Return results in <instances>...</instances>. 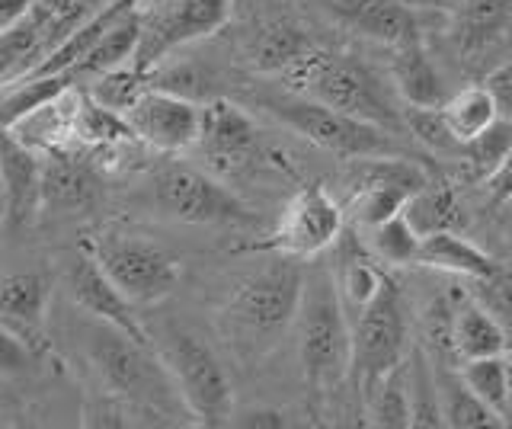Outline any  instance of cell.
Masks as SVG:
<instances>
[{"instance_id":"obj_5","label":"cell","mask_w":512,"mask_h":429,"mask_svg":"<svg viewBox=\"0 0 512 429\" xmlns=\"http://www.w3.org/2000/svg\"><path fill=\"white\" fill-rule=\"evenodd\" d=\"M266 109L285 129H292L320 151L343 157V161H365V157L394 154V135L388 129H381L375 122H365L359 116H349L343 109L327 106L320 100L301 97V93L272 100L266 103Z\"/></svg>"},{"instance_id":"obj_31","label":"cell","mask_w":512,"mask_h":429,"mask_svg":"<svg viewBox=\"0 0 512 429\" xmlns=\"http://www.w3.org/2000/svg\"><path fill=\"white\" fill-rule=\"evenodd\" d=\"M404 215L423 237L439 231H455L464 221L458 193L448 183H423L404 205Z\"/></svg>"},{"instance_id":"obj_2","label":"cell","mask_w":512,"mask_h":429,"mask_svg":"<svg viewBox=\"0 0 512 429\" xmlns=\"http://www.w3.org/2000/svg\"><path fill=\"white\" fill-rule=\"evenodd\" d=\"M87 356L93 372L103 381V391L144 410H154L160 417H176L180 410H186L154 343H141L119 327L100 324L87 333Z\"/></svg>"},{"instance_id":"obj_43","label":"cell","mask_w":512,"mask_h":429,"mask_svg":"<svg viewBox=\"0 0 512 429\" xmlns=\"http://www.w3.org/2000/svg\"><path fill=\"white\" fill-rule=\"evenodd\" d=\"M231 426H272V429H279V426H288V413L282 410H244V413H234L231 417Z\"/></svg>"},{"instance_id":"obj_9","label":"cell","mask_w":512,"mask_h":429,"mask_svg":"<svg viewBox=\"0 0 512 429\" xmlns=\"http://www.w3.org/2000/svg\"><path fill=\"white\" fill-rule=\"evenodd\" d=\"M151 199L167 218L183 221V225L244 228L253 221V212L231 189L189 164L160 167L151 180Z\"/></svg>"},{"instance_id":"obj_11","label":"cell","mask_w":512,"mask_h":429,"mask_svg":"<svg viewBox=\"0 0 512 429\" xmlns=\"http://www.w3.org/2000/svg\"><path fill=\"white\" fill-rule=\"evenodd\" d=\"M343 237V209L324 186L311 183L301 186L288 199V205L279 215V225L272 228L266 241L253 244V250L276 253V257H298L308 260L324 253L327 247H336Z\"/></svg>"},{"instance_id":"obj_18","label":"cell","mask_w":512,"mask_h":429,"mask_svg":"<svg viewBox=\"0 0 512 429\" xmlns=\"http://www.w3.org/2000/svg\"><path fill=\"white\" fill-rule=\"evenodd\" d=\"M45 209L58 215L84 212L96 202V173L90 164L68 151H48L45 157V180H42Z\"/></svg>"},{"instance_id":"obj_21","label":"cell","mask_w":512,"mask_h":429,"mask_svg":"<svg viewBox=\"0 0 512 429\" xmlns=\"http://www.w3.org/2000/svg\"><path fill=\"white\" fill-rule=\"evenodd\" d=\"M391 81L394 90L400 93V100L407 106H442L448 100V90L442 74L436 71V65L426 55L423 39L400 45V49H391Z\"/></svg>"},{"instance_id":"obj_15","label":"cell","mask_w":512,"mask_h":429,"mask_svg":"<svg viewBox=\"0 0 512 429\" xmlns=\"http://www.w3.org/2000/svg\"><path fill=\"white\" fill-rule=\"evenodd\" d=\"M0 180H4V228L23 231L45 209L42 180H45V157L42 151L29 148L13 132H4L0 148Z\"/></svg>"},{"instance_id":"obj_28","label":"cell","mask_w":512,"mask_h":429,"mask_svg":"<svg viewBox=\"0 0 512 429\" xmlns=\"http://www.w3.org/2000/svg\"><path fill=\"white\" fill-rule=\"evenodd\" d=\"M439 372V391H442V413H445V426H458V429H487V426H506V420L496 413L487 401L468 388V381L461 378L458 369H448V365H436Z\"/></svg>"},{"instance_id":"obj_23","label":"cell","mask_w":512,"mask_h":429,"mask_svg":"<svg viewBox=\"0 0 512 429\" xmlns=\"http://www.w3.org/2000/svg\"><path fill=\"white\" fill-rule=\"evenodd\" d=\"M416 266L439 269V273H452V276H461L471 282V279L490 276L500 263H496L487 250H480L474 241L461 237L458 231H439V234L423 237L420 263Z\"/></svg>"},{"instance_id":"obj_24","label":"cell","mask_w":512,"mask_h":429,"mask_svg":"<svg viewBox=\"0 0 512 429\" xmlns=\"http://www.w3.org/2000/svg\"><path fill=\"white\" fill-rule=\"evenodd\" d=\"M141 45V10L128 7L109 23L106 33L96 39V45L87 52V58L74 68L77 77H100L106 71H116L122 65H135Z\"/></svg>"},{"instance_id":"obj_10","label":"cell","mask_w":512,"mask_h":429,"mask_svg":"<svg viewBox=\"0 0 512 429\" xmlns=\"http://www.w3.org/2000/svg\"><path fill=\"white\" fill-rule=\"evenodd\" d=\"M234 0H141V45L135 65L154 71L170 52L215 36L228 23Z\"/></svg>"},{"instance_id":"obj_17","label":"cell","mask_w":512,"mask_h":429,"mask_svg":"<svg viewBox=\"0 0 512 429\" xmlns=\"http://www.w3.org/2000/svg\"><path fill=\"white\" fill-rule=\"evenodd\" d=\"M330 13L349 33L400 49V45L423 39L420 20L404 0H330Z\"/></svg>"},{"instance_id":"obj_20","label":"cell","mask_w":512,"mask_h":429,"mask_svg":"<svg viewBox=\"0 0 512 429\" xmlns=\"http://www.w3.org/2000/svg\"><path fill=\"white\" fill-rule=\"evenodd\" d=\"M77 106H80V93L71 87L68 93H61L58 100L23 116L4 132H13L20 141H26L29 148H36L42 154L68 151L71 145H77Z\"/></svg>"},{"instance_id":"obj_1","label":"cell","mask_w":512,"mask_h":429,"mask_svg":"<svg viewBox=\"0 0 512 429\" xmlns=\"http://www.w3.org/2000/svg\"><path fill=\"white\" fill-rule=\"evenodd\" d=\"M304 269L298 257H279L234 289L221 311V327L228 343L244 359H263L276 349L279 337L298 321L304 301Z\"/></svg>"},{"instance_id":"obj_32","label":"cell","mask_w":512,"mask_h":429,"mask_svg":"<svg viewBox=\"0 0 512 429\" xmlns=\"http://www.w3.org/2000/svg\"><path fill=\"white\" fill-rule=\"evenodd\" d=\"M407 385H410V410L416 429H436L445 426L442 413V391H439V372L432 365V356L423 346H413L407 356Z\"/></svg>"},{"instance_id":"obj_19","label":"cell","mask_w":512,"mask_h":429,"mask_svg":"<svg viewBox=\"0 0 512 429\" xmlns=\"http://www.w3.org/2000/svg\"><path fill=\"white\" fill-rule=\"evenodd\" d=\"M512 29V0H455L452 29L464 55H480L493 49Z\"/></svg>"},{"instance_id":"obj_30","label":"cell","mask_w":512,"mask_h":429,"mask_svg":"<svg viewBox=\"0 0 512 429\" xmlns=\"http://www.w3.org/2000/svg\"><path fill=\"white\" fill-rule=\"evenodd\" d=\"M500 103H496L493 90L487 84H474V87H464L458 93H452L445 103H442V116L445 122L452 125V132L468 145L477 135H484L493 122H500Z\"/></svg>"},{"instance_id":"obj_35","label":"cell","mask_w":512,"mask_h":429,"mask_svg":"<svg viewBox=\"0 0 512 429\" xmlns=\"http://www.w3.org/2000/svg\"><path fill=\"white\" fill-rule=\"evenodd\" d=\"M77 141H84L90 148H112L119 141H138L132 125L116 109H106L96 103L90 93H80L77 106Z\"/></svg>"},{"instance_id":"obj_7","label":"cell","mask_w":512,"mask_h":429,"mask_svg":"<svg viewBox=\"0 0 512 429\" xmlns=\"http://www.w3.org/2000/svg\"><path fill=\"white\" fill-rule=\"evenodd\" d=\"M352 340H356V356H352V381L356 391H372L378 381L407 362V305L394 279H384L381 292L356 321H352Z\"/></svg>"},{"instance_id":"obj_38","label":"cell","mask_w":512,"mask_h":429,"mask_svg":"<svg viewBox=\"0 0 512 429\" xmlns=\"http://www.w3.org/2000/svg\"><path fill=\"white\" fill-rule=\"evenodd\" d=\"M407 132L436 154H464V141L445 122L442 106H410L404 113Z\"/></svg>"},{"instance_id":"obj_29","label":"cell","mask_w":512,"mask_h":429,"mask_svg":"<svg viewBox=\"0 0 512 429\" xmlns=\"http://www.w3.org/2000/svg\"><path fill=\"white\" fill-rule=\"evenodd\" d=\"M77 81L74 71H61V74H42V77H20V81H7L4 84V100H0V119H4V129L16 125L23 116L36 113L45 103L58 100L61 93H68Z\"/></svg>"},{"instance_id":"obj_4","label":"cell","mask_w":512,"mask_h":429,"mask_svg":"<svg viewBox=\"0 0 512 429\" xmlns=\"http://www.w3.org/2000/svg\"><path fill=\"white\" fill-rule=\"evenodd\" d=\"M285 77H288V84H292V93H301V97L336 106V109H343V113L375 122L388 132L407 129L404 116L397 113L391 97L384 93V84L359 58L314 49L304 55L298 65L288 68Z\"/></svg>"},{"instance_id":"obj_36","label":"cell","mask_w":512,"mask_h":429,"mask_svg":"<svg viewBox=\"0 0 512 429\" xmlns=\"http://www.w3.org/2000/svg\"><path fill=\"white\" fill-rule=\"evenodd\" d=\"M368 247H372L375 257L388 266H416L420 263L423 234L410 225L404 212H400L384 221V225L368 228Z\"/></svg>"},{"instance_id":"obj_25","label":"cell","mask_w":512,"mask_h":429,"mask_svg":"<svg viewBox=\"0 0 512 429\" xmlns=\"http://www.w3.org/2000/svg\"><path fill=\"white\" fill-rule=\"evenodd\" d=\"M452 340H455L458 359H464V362L509 353V330L474 298L468 301V305L455 308Z\"/></svg>"},{"instance_id":"obj_44","label":"cell","mask_w":512,"mask_h":429,"mask_svg":"<svg viewBox=\"0 0 512 429\" xmlns=\"http://www.w3.org/2000/svg\"><path fill=\"white\" fill-rule=\"evenodd\" d=\"M490 90L496 103H500V109H512V61L509 65H500L496 71H490V77L484 81Z\"/></svg>"},{"instance_id":"obj_42","label":"cell","mask_w":512,"mask_h":429,"mask_svg":"<svg viewBox=\"0 0 512 429\" xmlns=\"http://www.w3.org/2000/svg\"><path fill=\"white\" fill-rule=\"evenodd\" d=\"M484 193L493 209L512 202V151L484 177Z\"/></svg>"},{"instance_id":"obj_8","label":"cell","mask_w":512,"mask_h":429,"mask_svg":"<svg viewBox=\"0 0 512 429\" xmlns=\"http://www.w3.org/2000/svg\"><path fill=\"white\" fill-rule=\"evenodd\" d=\"M109 279L135 301V305H157L167 295H173L180 282V263L157 244L141 241L135 234L100 231L84 244Z\"/></svg>"},{"instance_id":"obj_37","label":"cell","mask_w":512,"mask_h":429,"mask_svg":"<svg viewBox=\"0 0 512 429\" xmlns=\"http://www.w3.org/2000/svg\"><path fill=\"white\" fill-rule=\"evenodd\" d=\"M154 87V71H144L138 65H122L116 71H106L93 81L90 97L96 103H103L106 109H116V113H128L144 93Z\"/></svg>"},{"instance_id":"obj_27","label":"cell","mask_w":512,"mask_h":429,"mask_svg":"<svg viewBox=\"0 0 512 429\" xmlns=\"http://www.w3.org/2000/svg\"><path fill=\"white\" fill-rule=\"evenodd\" d=\"M375 260L365 257V253L356 250L352 244L340 250V263H336V269H333V282H336V292H340V298H343V305H346L352 321H356V317L368 305H372L375 295L381 292L384 279H388L375 266Z\"/></svg>"},{"instance_id":"obj_33","label":"cell","mask_w":512,"mask_h":429,"mask_svg":"<svg viewBox=\"0 0 512 429\" xmlns=\"http://www.w3.org/2000/svg\"><path fill=\"white\" fill-rule=\"evenodd\" d=\"M461 378L468 381V388L487 401L509 426V401H512V356H484V359H468L458 365Z\"/></svg>"},{"instance_id":"obj_34","label":"cell","mask_w":512,"mask_h":429,"mask_svg":"<svg viewBox=\"0 0 512 429\" xmlns=\"http://www.w3.org/2000/svg\"><path fill=\"white\" fill-rule=\"evenodd\" d=\"M365 413L372 417L375 426H413V410H410V385H407V362H400L391 369L378 385L365 394Z\"/></svg>"},{"instance_id":"obj_39","label":"cell","mask_w":512,"mask_h":429,"mask_svg":"<svg viewBox=\"0 0 512 429\" xmlns=\"http://www.w3.org/2000/svg\"><path fill=\"white\" fill-rule=\"evenodd\" d=\"M471 298L480 301L512 333V269L496 266L490 276L471 279Z\"/></svg>"},{"instance_id":"obj_22","label":"cell","mask_w":512,"mask_h":429,"mask_svg":"<svg viewBox=\"0 0 512 429\" xmlns=\"http://www.w3.org/2000/svg\"><path fill=\"white\" fill-rule=\"evenodd\" d=\"M314 49L317 45L311 42V36L292 20H269L253 33L247 58L263 74H285Z\"/></svg>"},{"instance_id":"obj_41","label":"cell","mask_w":512,"mask_h":429,"mask_svg":"<svg viewBox=\"0 0 512 429\" xmlns=\"http://www.w3.org/2000/svg\"><path fill=\"white\" fill-rule=\"evenodd\" d=\"M29 365V346L20 333H13L10 327L0 330V372L7 378L16 372H26Z\"/></svg>"},{"instance_id":"obj_45","label":"cell","mask_w":512,"mask_h":429,"mask_svg":"<svg viewBox=\"0 0 512 429\" xmlns=\"http://www.w3.org/2000/svg\"><path fill=\"white\" fill-rule=\"evenodd\" d=\"M32 10H36V0H0V33L26 20Z\"/></svg>"},{"instance_id":"obj_3","label":"cell","mask_w":512,"mask_h":429,"mask_svg":"<svg viewBox=\"0 0 512 429\" xmlns=\"http://www.w3.org/2000/svg\"><path fill=\"white\" fill-rule=\"evenodd\" d=\"M298 359L304 381L314 391H333L352 375V317L336 292L333 276H314L304 285V301L298 311Z\"/></svg>"},{"instance_id":"obj_14","label":"cell","mask_w":512,"mask_h":429,"mask_svg":"<svg viewBox=\"0 0 512 429\" xmlns=\"http://www.w3.org/2000/svg\"><path fill=\"white\" fill-rule=\"evenodd\" d=\"M68 292L74 298V305H80L100 324L119 327L122 333H128V337H135L141 343H154L148 337V330H144L141 321H138V305L119 289L116 282L109 279V273L87 247L80 250L77 260L71 263Z\"/></svg>"},{"instance_id":"obj_16","label":"cell","mask_w":512,"mask_h":429,"mask_svg":"<svg viewBox=\"0 0 512 429\" xmlns=\"http://www.w3.org/2000/svg\"><path fill=\"white\" fill-rule=\"evenodd\" d=\"M199 148L221 170H240L260 151V129L256 122L231 100L212 97L202 113Z\"/></svg>"},{"instance_id":"obj_26","label":"cell","mask_w":512,"mask_h":429,"mask_svg":"<svg viewBox=\"0 0 512 429\" xmlns=\"http://www.w3.org/2000/svg\"><path fill=\"white\" fill-rule=\"evenodd\" d=\"M48 311V282L39 273H7L0 285V314L4 327L20 330V337H29L39 330Z\"/></svg>"},{"instance_id":"obj_12","label":"cell","mask_w":512,"mask_h":429,"mask_svg":"<svg viewBox=\"0 0 512 429\" xmlns=\"http://www.w3.org/2000/svg\"><path fill=\"white\" fill-rule=\"evenodd\" d=\"M202 113H205V103L180 97V93L164 90V87H151L132 109H128L125 119L132 125L138 141H144V145H151L157 151L176 154V151L199 145Z\"/></svg>"},{"instance_id":"obj_13","label":"cell","mask_w":512,"mask_h":429,"mask_svg":"<svg viewBox=\"0 0 512 429\" xmlns=\"http://www.w3.org/2000/svg\"><path fill=\"white\" fill-rule=\"evenodd\" d=\"M359 164H362V183L356 189V196H352L349 209L365 231L378 228L388 218L404 212L410 196L426 183L420 170L404 164L394 154L365 157V161H359Z\"/></svg>"},{"instance_id":"obj_6","label":"cell","mask_w":512,"mask_h":429,"mask_svg":"<svg viewBox=\"0 0 512 429\" xmlns=\"http://www.w3.org/2000/svg\"><path fill=\"white\" fill-rule=\"evenodd\" d=\"M157 353L164 359L189 417L205 426H231L234 388L212 346L186 330H173Z\"/></svg>"},{"instance_id":"obj_40","label":"cell","mask_w":512,"mask_h":429,"mask_svg":"<svg viewBox=\"0 0 512 429\" xmlns=\"http://www.w3.org/2000/svg\"><path fill=\"white\" fill-rule=\"evenodd\" d=\"M509 151H512V122H493L484 135H477L474 141L464 145V157H468L477 177H487Z\"/></svg>"}]
</instances>
